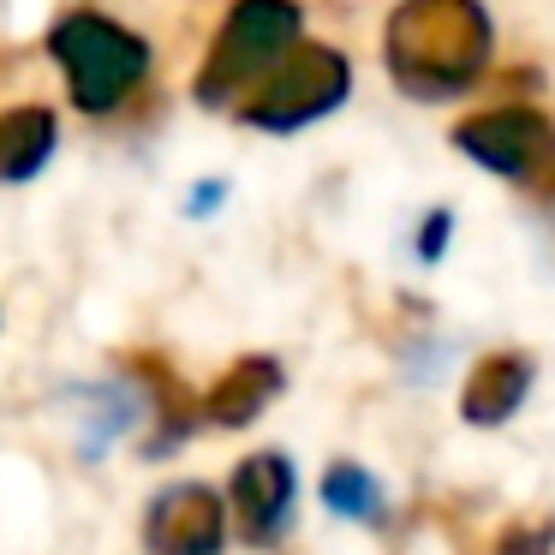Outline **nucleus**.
Segmentation results:
<instances>
[{
    "instance_id": "1",
    "label": "nucleus",
    "mask_w": 555,
    "mask_h": 555,
    "mask_svg": "<svg viewBox=\"0 0 555 555\" xmlns=\"http://www.w3.org/2000/svg\"><path fill=\"white\" fill-rule=\"evenodd\" d=\"M383 49L406 96L448 102L478 85L490 66V18L478 0H400Z\"/></svg>"
},
{
    "instance_id": "2",
    "label": "nucleus",
    "mask_w": 555,
    "mask_h": 555,
    "mask_svg": "<svg viewBox=\"0 0 555 555\" xmlns=\"http://www.w3.org/2000/svg\"><path fill=\"white\" fill-rule=\"evenodd\" d=\"M42 49H49L54 73L66 85V102L85 120L126 114L138 102V90L150 85V73H156V49H150L144 30L120 25L114 13H96V7L61 13L42 30Z\"/></svg>"
},
{
    "instance_id": "3",
    "label": "nucleus",
    "mask_w": 555,
    "mask_h": 555,
    "mask_svg": "<svg viewBox=\"0 0 555 555\" xmlns=\"http://www.w3.org/2000/svg\"><path fill=\"white\" fill-rule=\"evenodd\" d=\"M299 42H305L299 0H233L221 30H216V42H209V54H204V66H197L192 96L216 114L240 108Z\"/></svg>"
},
{
    "instance_id": "4",
    "label": "nucleus",
    "mask_w": 555,
    "mask_h": 555,
    "mask_svg": "<svg viewBox=\"0 0 555 555\" xmlns=\"http://www.w3.org/2000/svg\"><path fill=\"white\" fill-rule=\"evenodd\" d=\"M347 96H352L347 54L323 49V42H299V49L240 102V120L257 126V132H269V138H287V132H305V126L328 120Z\"/></svg>"
},
{
    "instance_id": "5",
    "label": "nucleus",
    "mask_w": 555,
    "mask_h": 555,
    "mask_svg": "<svg viewBox=\"0 0 555 555\" xmlns=\"http://www.w3.org/2000/svg\"><path fill=\"white\" fill-rule=\"evenodd\" d=\"M228 502L209 483H162L144 507V555H221L228 550Z\"/></svg>"
},
{
    "instance_id": "6",
    "label": "nucleus",
    "mask_w": 555,
    "mask_h": 555,
    "mask_svg": "<svg viewBox=\"0 0 555 555\" xmlns=\"http://www.w3.org/2000/svg\"><path fill=\"white\" fill-rule=\"evenodd\" d=\"M293 502H299V472H293L287 454L263 448V454H245L233 466V483H228V514L240 519V538L269 550V543L287 538L293 526Z\"/></svg>"
},
{
    "instance_id": "7",
    "label": "nucleus",
    "mask_w": 555,
    "mask_h": 555,
    "mask_svg": "<svg viewBox=\"0 0 555 555\" xmlns=\"http://www.w3.org/2000/svg\"><path fill=\"white\" fill-rule=\"evenodd\" d=\"M454 144L466 150L478 168L502 173V180H538L555 156V132L550 120H538L531 108H495V114H478L454 132Z\"/></svg>"
},
{
    "instance_id": "8",
    "label": "nucleus",
    "mask_w": 555,
    "mask_h": 555,
    "mask_svg": "<svg viewBox=\"0 0 555 555\" xmlns=\"http://www.w3.org/2000/svg\"><path fill=\"white\" fill-rule=\"evenodd\" d=\"M287 388V371H281V359H269V352H251V359L228 364V371L216 376V388L204 395V424H216V430H245V424H257L269 412V400Z\"/></svg>"
},
{
    "instance_id": "9",
    "label": "nucleus",
    "mask_w": 555,
    "mask_h": 555,
    "mask_svg": "<svg viewBox=\"0 0 555 555\" xmlns=\"http://www.w3.org/2000/svg\"><path fill=\"white\" fill-rule=\"evenodd\" d=\"M61 150V114L49 102H18L0 114V185H30Z\"/></svg>"
},
{
    "instance_id": "10",
    "label": "nucleus",
    "mask_w": 555,
    "mask_h": 555,
    "mask_svg": "<svg viewBox=\"0 0 555 555\" xmlns=\"http://www.w3.org/2000/svg\"><path fill=\"white\" fill-rule=\"evenodd\" d=\"M526 395H531V359H519V352H490V359L466 376L460 412H466V424L490 430V424L514 418V412L526 406Z\"/></svg>"
},
{
    "instance_id": "11",
    "label": "nucleus",
    "mask_w": 555,
    "mask_h": 555,
    "mask_svg": "<svg viewBox=\"0 0 555 555\" xmlns=\"http://www.w3.org/2000/svg\"><path fill=\"white\" fill-rule=\"evenodd\" d=\"M323 507L340 519H364V526H376L383 519V483L371 478L364 466H352V460H335V466L323 472Z\"/></svg>"
},
{
    "instance_id": "12",
    "label": "nucleus",
    "mask_w": 555,
    "mask_h": 555,
    "mask_svg": "<svg viewBox=\"0 0 555 555\" xmlns=\"http://www.w3.org/2000/svg\"><path fill=\"white\" fill-rule=\"evenodd\" d=\"M448 233H454V216H448V209H436V216L418 228V257H424V263H436V257H442Z\"/></svg>"
}]
</instances>
